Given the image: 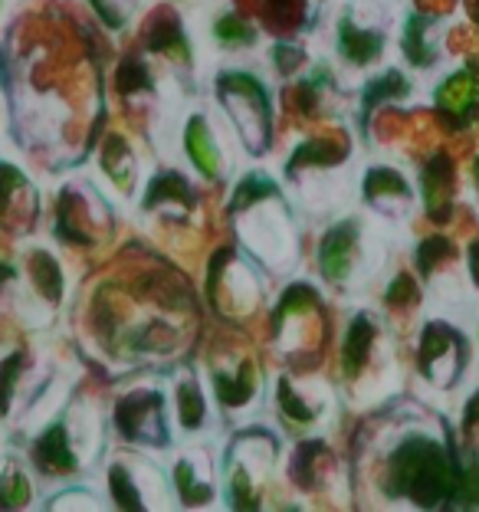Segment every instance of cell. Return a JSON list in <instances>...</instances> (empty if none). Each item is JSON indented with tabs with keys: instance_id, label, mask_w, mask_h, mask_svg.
<instances>
[{
	"instance_id": "obj_19",
	"label": "cell",
	"mask_w": 479,
	"mask_h": 512,
	"mask_svg": "<svg viewBox=\"0 0 479 512\" xmlns=\"http://www.w3.org/2000/svg\"><path fill=\"white\" fill-rule=\"evenodd\" d=\"M145 46L151 53H165V56H178V60H188V37L181 30L178 14L171 10H158L155 17L145 23Z\"/></svg>"
},
{
	"instance_id": "obj_27",
	"label": "cell",
	"mask_w": 479,
	"mask_h": 512,
	"mask_svg": "<svg viewBox=\"0 0 479 512\" xmlns=\"http://www.w3.org/2000/svg\"><path fill=\"white\" fill-rule=\"evenodd\" d=\"M178 417L188 430L204 424V398H201V391H197V384L191 381H184L178 388Z\"/></svg>"
},
{
	"instance_id": "obj_21",
	"label": "cell",
	"mask_w": 479,
	"mask_h": 512,
	"mask_svg": "<svg viewBox=\"0 0 479 512\" xmlns=\"http://www.w3.org/2000/svg\"><path fill=\"white\" fill-rule=\"evenodd\" d=\"M214 388H217V398L224 407H243L253 394H256V368L253 362H243L227 371V368H217L214 371Z\"/></svg>"
},
{
	"instance_id": "obj_11",
	"label": "cell",
	"mask_w": 479,
	"mask_h": 512,
	"mask_svg": "<svg viewBox=\"0 0 479 512\" xmlns=\"http://www.w3.org/2000/svg\"><path fill=\"white\" fill-rule=\"evenodd\" d=\"M463 362V345L450 329L443 325H427L424 339H420V371L440 388H450Z\"/></svg>"
},
{
	"instance_id": "obj_12",
	"label": "cell",
	"mask_w": 479,
	"mask_h": 512,
	"mask_svg": "<svg viewBox=\"0 0 479 512\" xmlns=\"http://www.w3.org/2000/svg\"><path fill=\"white\" fill-rule=\"evenodd\" d=\"M358 260V224L355 220H345V224H335L329 234L322 237L319 247V266L322 276L329 283H348V276L355 270Z\"/></svg>"
},
{
	"instance_id": "obj_33",
	"label": "cell",
	"mask_w": 479,
	"mask_h": 512,
	"mask_svg": "<svg viewBox=\"0 0 479 512\" xmlns=\"http://www.w3.org/2000/svg\"><path fill=\"white\" fill-rule=\"evenodd\" d=\"M273 60L279 66V73H296L299 63H302V50H299V46L279 43L276 50H273Z\"/></svg>"
},
{
	"instance_id": "obj_29",
	"label": "cell",
	"mask_w": 479,
	"mask_h": 512,
	"mask_svg": "<svg viewBox=\"0 0 479 512\" xmlns=\"http://www.w3.org/2000/svg\"><path fill=\"white\" fill-rule=\"evenodd\" d=\"M214 33H217V40L224 46H250L253 43V27H250V23H243L240 17H233V14L220 17Z\"/></svg>"
},
{
	"instance_id": "obj_36",
	"label": "cell",
	"mask_w": 479,
	"mask_h": 512,
	"mask_svg": "<svg viewBox=\"0 0 479 512\" xmlns=\"http://www.w3.org/2000/svg\"><path fill=\"white\" fill-rule=\"evenodd\" d=\"M470 10H473V17L479 20V0H470Z\"/></svg>"
},
{
	"instance_id": "obj_8",
	"label": "cell",
	"mask_w": 479,
	"mask_h": 512,
	"mask_svg": "<svg viewBox=\"0 0 479 512\" xmlns=\"http://www.w3.org/2000/svg\"><path fill=\"white\" fill-rule=\"evenodd\" d=\"M40 224V191L27 171L0 158V234L10 240L30 237Z\"/></svg>"
},
{
	"instance_id": "obj_10",
	"label": "cell",
	"mask_w": 479,
	"mask_h": 512,
	"mask_svg": "<svg viewBox=\"0 0 479 512\" xmlns=\"http://www.w3.org/2000/svg\"><path fill=\"white\" fill-rule=\"evenodd\" d=\"M437 119L450 132H463L479 119V66L460 69L437 89Z\"/></svg>"
},
{
	"instance_id": "obj_25",
	"label": "cell",
	"mask_w": 479,
	"mask_h": 512,
	"mask_svg": "<svg viewBox=\"0 0 479 512\" xmlns=\"http://www.w3.org/2000/svg\"><path fill=\"white\" fill-rule=\"evenodd\" d=\"M430 23H434V17L414 14L411 20H407V27H404V43L401 46H404L407 60H411L414 66H427L437 56L434 43H430Z\"/></svg>"
},
{
	"instance_id": "obj_3",
	"label": "cell",
	"mask_w": 479,
	"mask_h": 512,
	"mask_svg": "<svg viewBox=\"0 0 479 512\" xmlns=\"http://www.w3.org/2000/svg\"><path fill=\"white\" fill-rule=\"evenodd\" d=\"M391 493H404L420 506H440L457 493V463L434 437L414 434L388 460Z\"/></svg>"
},
{
	"instance_id": "obj_28",
	"label": "cell",
	"mask_w": 479,
	"mask_h": 512,
	"mask_svg": "<svg viewBox=\"0 0 479 512\" xmlns=\"http://www.w3.org/2000/svg\"><path fill=\"white\" fill-rule=\"evenodd\" d=\"M407 92V83H404V76L401 73H384L378 83H371L368 92H365V115H371V109L381 106V102H388L394 96H404Z\"/></svg>"
},
{
	"instance_id": "obj_15",
	"label": "cell",
	"mask_w": 479,
	"mask_h": 512,
	"mask_svg": "<svg viewBox=\"0 0 479 512\" xmlns=\"http://www.w3.org/2000/svg\"><path fill=\"white\" fill-rule=\"evenodd\" d=\"M194 204H197V194L178 171H161L145 191V211L165 214L171 220L188 217V211H194Z\"/></svg>"
},
{
	"instance_id": "obj_18",
	"label": "cell",
	"mask_w": 479,
	"mask_h": 512,
	"mask_svg": "<svg viewBox=\"0 0 479 512\" xmlns=\"http://www.w3.org/2000/svg\"><path fill=\"white\" fill-rule=\"evenodd\" d=\"M375 342H378V322L368 316V312H358L348 325V335H345V375L348 378H358L365 365L371 362V352H375Z\"/></svg>"
},
{
	"instance_id": "obj_37",
	"label": "cell",
	"mask_w": 479,
	"mask_h": 512,
	"mask_svg": "<svg viewBox=\"0 0 479 512\" xmlns=\"http://www.w3.org/2000/svg\"><path fill=\"white\" fill-rule=\"evenodd\" d=\"M476 181H479V161H476Z\"/></svg>"
},
{
	"instance_id": "obj_24",
	"label": "cell",
	"mask_w": 479,
	"mask_h": 512,
	"mask_svg": "<svg viewBox=\"0 0 479 512\" xmlns=\"http://www.w3.org/2000/svg\"><path fill=\"white\" fill-rule=\"evenodd\" d=\"M184 145H188V158L204 178H220V148L214 145V135L204 125V119H191L188 132H184Z\"/></svg>"
},
{
	"instance_id": "obj_5",
	"label": "cell",
	"mask_w": 479,
	"mask_h": 512,
	"mask_svg": "<svg viewBox=\"0 0 479 512\" xmlns=\"http://www.w3.org/2000/svg\"><path fill=\"white\" fill-rule=\"evenodd\" d=\"M109 230H112V214L109 204L99 197V191L86 181H69L60 191V197H56L53 234L66 247L92 250L105 240Z\"/></svg>"
},
{
	"instance_id": "obj_32",
	"label": "cell",
	"mask_w": 479,
	"mask_h": 512,
	"mask_svg": "<svg viewBox=\"0 0 479 512\" xmlns=\"http://www.w3.org/2000/svg\"><path fill=\"white\" fill-rule=\"evenodd\" d=\"M417 302V286L411 276H397L391 293H388V306L391 309H404V306H414Z\"/></svg>"
},
{
	"instance_id": "obj_9",
	"label": "cell",
	"mask_w": 479,
	"mask_h": 512,
	"mask_svg": "<svg viewBox=\"0 0 479 512\" xmlns=\"http://www.w3.org/2000/svg\"><path fill=\"white\" fill-rule=\"evenodd\" d=\"M210 299L217 312H227V316H247L260 302V279L250 273L247 263L233 256V250H217L210 263Z\"/></svg>"
},
{
	"instance_id": "obj_26",
	"label": "cell",
	"mask_w": 479,
	"mask_h": 512,
	"mask_svg": "<svg viewBox=\"0 0 479 512\" xmlns=\"http://www.w3.org/2000/svg\"><path fill=\"white\" fill-rule=\"evenodd\" d=\"M89 7L96 10V17L112 30H122L128 20L135 17L138 0H89Z\"/></svg>"
},
{
	"instance_id": "obj_1",
	"label": "cell",
	"mask_w": 479,
	"mask_h": 512,
	"mask_svg": "<svg viewBox=\"0 0 479 512\" xmlns=\"http://www.w3.org/2000/svg\"><path fill=\"white\" fill-rule=\"evenodd\" d=\"M102 450V421L89 398H69L30 437V463L40 476L83 473Z\"/></svg>"
},
{
	"instance_id": "obj_22",
	"label": "cell",
	"mask_w": 479,
	"mask_h": 512,
	"mask_svg": "<svg viewBox=\"0 0 479 512\" xmlns=\"http://www.w3.org/2000/svg\"><path fill=\"white\" fill-rule=\"evenodd\" d=\"M329 467H332V453L325 450V444H319V440L299 444L296 457H292V476H296V483L306 486V490L322 486L325 476H329Z\"/></svg>"
},
{
	"instance_id": "obj_35",
	"label": "cell",
	"mask_w": 479,
	"mask_h": 512,
	"mask_svg": "<svg viewBox=\"0 0 479 512\" xmlns=\"http://www.w3.org/2000/svg\"><path fill=\"white\" fill-rule=\"evenodd\" d=\"M470 266H473V276H476V283H479V240L473 243V253H470Z\"/></svg>"
},
{
	"instance_id": "obj_34",
	"label": "cell",
	"mask_w": 479,
	"mask_h": 512,
	"mask_svg": "<svg viewBox=\"0 0 479 512\" xmlns=\"http://www.w3.org/2000/svg\"><path fill=\"white\" fill-rule=\"evenodd\" d=\"M463 421H466V427H476V424H479V391H476V398H473L470 404H466Z\"/></svg>"
},
{
	"instance_id": "obj_13",
	"label": "cell",
	"mask_w": 479,
	"mask_h": 512,
	"mask_svg": "<svg viewBox=\"0 0 479 512\" xmlns=\"http://www.w3.org/2000/svg\"><path fill=\"white\" fill-rule=\"evenodd\" d=\"M158 483V473L142 467L138 460H115L109 467V493L119 509H148L155 506L148 499V486Z\"/></svg>"
},
{
	"instance_id": "obj_14",
	"label": "cell",
	"mask_w": 479,
	"mask_h": 512,
	"mask_svg": "<svg viewBox=\"0 0 479 512\" xmlns=\"http://www.w3.org/2000/svg\"><path fill=\"white\" fill-rule=\"evenodd\" d=\"M453 188H457V165L447 151H434L424 168V197H427V214L437 224H447L453 214Z\"/></svg>"
},
{
	"instance_id": "obj_23",
	"label": "cell",
	"mask_w": 479,
	"mask_h": 512,
	"mask_svg": "<svg viewBox=\"0 0 479 512\" xmlns=\"http://www.w3.org/2000/svg\"><path fill=\"white\" fill-rule=\"evenodd\" d=\"M338 50L348 63L355 66H368L371 60H378L384 43H381V33L375 30H361L358 23L352 20H342V30H338Z\"/></svg>"
},
{
	"instance_id": "obj_2",
	"label": "cell",
	"mask_w": 479,
	"mask_h": 512,
	"mask_svg": "<svg viewBox=\"0 0 479 512\" xmlns=\"http://www.w3.org/2000/svg\"><path fill=\"white\" fill-rule=\"evenodd\" d=\"M56 384L53 365L30 345H17L0 358V424L33 427L53 414L56 404L50 391Z\"/></svg>"
},
{
	"instance_id": "obj_4",
	"label": "cell",
	"mask_w": 479,
	"mask_h": 512,
	"mask_svg": "<svg viewBox=\"0 0 479 512\" xmlns=\"http://www.w3.org/2000/svg\"><path fill=\"white\" fill-rule=\"evenodd\" d=\"M217 96L247 148L263 155L273 142V106L260 79L250 73H224L217 79Z\"/></svg>"
},
{
	"instance_id": "obj_30",
	"label": "cell",
	"mask_w": 479,
	"mask_h": 512,
	"mask_svg": "<svg viewBox=\"0 0 479 512\" xmlns=\"http://www.w3.org/2000/svg\"><path fill=\"white\" fill-rule=\"evenodd\" d=\"M453 253H457V247H453V243H450L447 237H430V240L420 243L417 263H420V270H424V273H434L437 266H440L443 260H450Z\"/></svg>"
},
{
	"instance_id": "obj_20",
	"label": "cell",
	"mask_w": 479,
	"mask_h": 512,
	"mask_svg": "<svg viewBox=\"0 0 479 512\" xmlns=\"http://www.w3.org/2000/svg\"><path fill=\"white\" fill-rule=\"evenodd\" d=\"M33 476L20 457H10L0 463V509H30L33 506Z\"/></svg>"
},
{
	"instance_id": "obj_17",
	"label": "cell",
	"mask_w": 479,
	"mask_h": 512,
	"mask_svg": "<svg viewBox=\"0 0 479 512\" xmlns=\"http://www.w3.org/2000/svg\"><path fill=\"white\" fill-rule=\"evenodd\" d=\"M365 194H368V201L378 207V211L394 214V217L407 214V207H411V191H407L404 178L397 171H388V168L368 171Z\"/></svg>"
},
{
	"instance_id": "obj_16",
	"label": "cell",
	"mask_w": 479,
	"mask_h": 512,
	"mask_svg": "<svg viewBox=\"0 0 479 512\" xmlns=\"http://www.w3.org/2000/svg\"><path fill=\"white\" fill-rule=\"evenodd\" d=\"M99 165L119 191H125V194L135 191L138 161H135V151H132V145H128L125 135H119V132L105 135V142L99 148Z\"/></svg>"
},
{
	"instance_id": "obj_6",
	"label": "cell",
	"mask_w": 479,
	"mask_h": 512,
	"mask_svg": "<svg viewBox=\"0 0 479 512\" xmlns=\"http://www.w3.org/2000/svg\"><path fill=\"white\" fill-rule=\"evenodd\" d=\"M115 430L122 440L138 447H165L168 444V411L165 394L155 388H132L115 401L112 411Z\"/></svg>"
},
{
	"instance_id": "obj_31",
	"label": "cell",
	"mask_w": 479,
	"mask_h": 512,
	"mask_svg": "<svg viewBox=\"0 0 479 512\" xmlns=\"http://www.w3.org/2000/svg\"><path fill=\"white\" fill-rule=\"evenodd\" d=\"M102 499L89 496L86 486H69V490H60V496L46 499V509H99Z\"/></svg>"
},
{
	"instance_id": "obj_7",
	"label": "cell",
	"mask_w": 479,
	"mask_h": 512,
	"mask_svg": "<svg viewBox=\"0 0 479 512\" xmlns=\"http://www.w3.org/2000/svg\"><path fill=\"white\" fill-rule=\"evenodd\" d=\"M322 342V302L309 286H292L276 306V345L283 352H312Z\"/></svg>"
}]
</instances>
